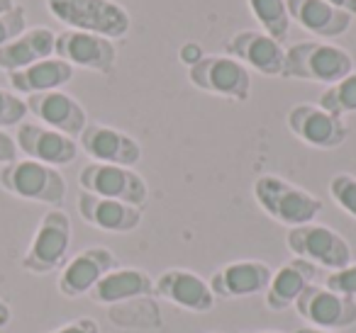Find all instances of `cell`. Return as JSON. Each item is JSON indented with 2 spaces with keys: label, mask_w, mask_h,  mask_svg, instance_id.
Here are the masks:
<instances>
[{
  "label": "cell",
  "mask_w": 356,
  "mask_h": 333,
  "mask_svg": "<svg viewBox=\"0 0 356 333\" xmlns=\"http://www.w3.org/2000/svg\"><path fill=\"white\" fill-rule=\"evenodd\" d=\"M79 214L86 224L110 234H129L142 224V207L90 195L83 190L79 195Z\"/></svg>",
  "instance_id": "19"
},
{
  "label": "cell",
  "mask_w": 356,
  "mask_h": 333,
  "mask_svg": "<svg viewBox=\"0 0 356 333\" xmlns=\"http://www.w3.org/2000/svg\"><path fill=\"white\" fill-rule=\"evenodd\" d=\"M27 117V103L17 93L0 88V127H15Z\"/></svg>",
  "instance_id": "28"
},
{
  "label": "cell",
  "mask_w": 356,
  "mask_h": 333,
  "mask_svg": "<svg viewBox=\"0 0 356 333\" xmlns=\"http://www.w3.org/2000/svg\"><path fill=\"white\" fill-rule=\"evenodd\" d=\"M71 248V219L64 210L54 207L40 219L32 244L22 255V270L32 275H47L66 263V253Z\"/></svg>",
  "instance_id": "5"
},
{
  "label": "cell",
  "mask_w": 356,
  "mask_h": 333,
  "mask_svg": "<svg viewBox=\"0 0 356 333\" xmlns=\"http://www.w3.org/2000/svg\"><path fill=\"white\" fill-rule=\"evenodd\" d=\"M227 56L237 59L239 64L252 66L261 76H281L283 74V61H286V49L281 42L268 37L266 32H252L244 30L237 32L227 40L225 44Z\"/></svg>",
  "instance_id": "18"
},
{
  "label": "cell",
  "mask_w": 356,
  "mask_h": 333,
  "mask_svg": "<svg viewBox=\"0 0 356 333\" xmlns=\"http://www.w3.org/2000/svg\"><path fill=\"white\" fill-rule=\"evenodd\" d=\"M0 187L27 202L59 207L66 200V180L54 166L22 158L0 168Z\"/></svg>",
  "instance_id": "4"
},
{
  "label": "cell",
  "mask_w": 356,
  "mask_h": 333,
  "mask_svg": "<svg viewBox=\"0 0 356 333\" xmlns=\"http://www.w3.org/2000/svg\"><path fill=\"white\" fill-rule=\"evenodd\" d=\"M288 15L312 35L334 40L351 27V15L330 6L325 0H286Z\"/></svg>",
  "instance_id": "22"
},
{
  "label": "cell",
  "mask_w": 356,
  "mask_h": 333,
  "mask_svg": "<svg viewBox=\"0 0 356 333\" xmlns=\"http://www.w3.org/2000/svg\"><path fill=\"white\" fill-rule=\"evenodd\" d=\"M188 80L198 90L220 98L247 103L252 98V76L232 56H203L188 69Z\"/></svg>",
  "instance_id": "7"
},
{
  "label": "cell",
  "mask_w": 356,
  "mask_h": 333,
  "mask_svg": "<svg viewBox=\"0 0 356 333\" xmlns=\"http://www.w3.org/2000/svg\"><path fill=\"white\" fill-rule=\"evenodd\" d=\"M286 246L296 258L310 260L317 268L339 270L351 263V246L341 234L325 224L293 226L286 234Z\"/></svg>",
  "instance_id": "6"
},
{
  "label": "cell",
  "mask_w": 356,
  "mask_h": 333,
  "mask_svg": "<svg viewBox=\"0 0 356 333\" xmlns=\"http://www.w3.org/2000/svg\"><path fill=\"white\" fill-rule=\"evenodd\" d=\"M10 318H13L10 304H8V302H3V299H0V328H6L8 323H10Z\"/></svg>",
  "instance_id": "35"
},
{
  "label": "cell",
  "mask_w": 356,
  "mask_h": 333,
  "mask_svg": "<svg viewBox=\"0 0 356 333\" xmlns=\"http://www.w3.org/2000/svg\"><path fill=\"white\" fill-rule=\"evenodd\" d=\"M17 151H22L32 161L47 163V166H69L79 156V144L66 134L49 129L37 122L17 124Z\"/></svg>",
  "instance_id": "12"
},
{
  "label": "cell",
  "mask_w": 356,
  "mask_h": 333,
  "mask_svg": "<svg viewBox=\"0 0 356 333\" xmlns=\"http://www.w3.org/2000/svg\"><path fill=\"white\" fill-rule=\"evenodd\" d=\"M79 185L83 192L108 200H120L134 207H144L149 200V187L139 173L124 166H113V163H88L81 168Z\"/></svg>",
  "instance_id": "8"
},
{
  "label": "cell",
  "mask_w": 356,
  "mask_h": 333,
  "mask_svg": "<svg viewBox=\"0 0 356 333\" xmlns=\"http://www.w3.org/2000/svg\"><path fill=\"white\" fill-rule=\"evenodd\" d=\"M288 129L300 139L302 144L315 148H337L346 142L349 137V129H346L344 119L334 117L327 110H322L320 105H310V103H300L293 105L288 110Z\"/></svg>",
  "instance_id": "10"
},
{
  "label": "cell",
  "mask_w": 356,
  "mask_h": 333,
  "mask_svg": "<svg viewBox=\"0 0 356 333\" xmlns=\"http://www.w3.org/2000/svg\"><path fill=\"white\" fill-rule=\"evenodd\" d=\"M79 146L95 163H113V166L132 168L142 161V146L134 137L105 124H86L79 137Z\"/></svg>",
  "instance_id": "14"
},
{
  "label": "cell",
  "mask_w": 356,
  "mask_h": 333,
  "mask_svg": "<svg viewBox=\"0 0 356 333\" xmlns=\"http://www.w3.org/2000/svg\"><path fill=\"white\" fill-rule=\"evenodd\" d=\"M213 333H218V331H213Z\"/></svg>",
  "instance_id": "39"
},
{
  "label": "cell",
  "mask_w": 356,
  "mask_h": 333,
  "mask_svg": "<svg viewBox=\"0 0 356 333\" xmlns=\"http://www.w3.org/2000/svg\"><path fill=\"white\" fill-rule=\"evenodd\" d=\"M27 30V12L22 6H15L13 10L0 15V46H6L15 37H20Z\"/></svg>",
  "instance_id": "29"
},
{
  "label": "cell",
  "mask_w": 356,
  "mask_h": 333,
  "mask_svg": "<svg viewBox=\"0 0 356 333\" xmlns=\"http://www.w3.org/2000/svg\"><path fill=\"white\" fill-rule=\"evenodd\" d=\"M47 333H100V326L98 321L93 318H76V321H69L64 326L54 328V331H47Z\"/></svg>",
  "instance_id": "31"
},
{
  "label": "cell",
  "mask_w": 356,
  "mask_h": 333,
  "mask_svg": "<svg viewBox=\"0 0 356 333\" xmlns=\"http://www.w3.org/2000/svg\"><path fill=\"white\" fill-rule=\"evenodd\" d=\"M54 44L56 35L49 27L25 30L20 37L8 42L6 46H0V71L15 74V71L27 69V66L37 64V61L49 59V56H54Z\"/></svg>",
  "instance_id": "23"
},
{
  "label": "cell",
  "mask_w": 356,
  "mask_h": 333,
  "mask_svg": "<svg viewBox=\"0 0 356 333\" xmlns=\"http://www.w3.org/2000/svg\"><path fill=\"white\" fill-rule=\"evenodd\" d=\"M293 333H337V331H325V328H315V326H302Z\"/></svg>",
  "instance_id": "36"
},
{
  "label": "cell",
  "mask_w": 356,
  "mask_h": 333,
  "mask_svg": "<svg viewBox=\"0 0 356 333\" xmlns=\"http://www.w3.org/2000/svg\"><path fill=\"white\" fill-rule=\"evenodd\" d=\"M54 54L74 69L79 66V69H88L105 76L113 74L115 61H118V49H115L113 40L79 30H66L56 35Z\"/></svg>",
  "instance_id": "11"
},
{
  "label": "cell",
  "mask_w": 356,
  "mask_h": 333,
  "mask_svg": "<svg viewBox=\"0 0 356 333\" xmlns=\"http://www.w3.org/2000/svg\"><path fill=\"white\" fill-rule=\"evenodd\" d=\"M271 278L273 270L261 260H237L215 270L208 284L215 299H242L266 292Z\"/></svg>",
  "instance_id": "16"
},
{
  "label": "cell",
  "mask_w": 356,
  "mask_h": 333,
  "mask_svg": "<svg viewBox=\"0 0 356 333\" xmlns=\"http://www.w3.org/2000/svg\"><path fill=\"white\" fill-rule=\"evenodd\" d=\"M320 108L334 114V117L356 112V71H351L349 76H344L341 80L332 83L327 90H322Z\"/></svg>",
  "instance_id": "26"
},
{
  "label": "cell",
  "mask_w": 356,
  "mask_h": 333,
  "mask_svg": "<svg viewBox=\"0 0 356 333\" xmlns=\"http://www.w3.org/2000/svg\"><path fill=\"white\" fill-rule=\"evenodd\" d=\"M325 287L332 289V292H339V294H346V297L356 299V263L354 260H351L346 268L332 270L325 278Z\"/></svg>",
  "instance_id": "30"
},
{
  "label": "cell",
  "mask_w": 356,
  "mask_h": 333,
  "mask_svg": "<svg viewBox=\"0 0 356 333\" xmlns=\"http://www.w3.org/2000/svg\"><path fill=\"white\" fill-rule=\"evenodd\" d=\"M74 78V66L61 61L59 56H49L44 61H37V64L27 66L15 74H8L13 90L25 95H37L47 93V90H59L61 85H66Z\"/></svg>",
  "instance_id": "24"
},
{
  "label": "cell",
  "mask_w": 356,
  "mask_h": 333,
  "mask_svg": "<svg viewBox=\"0 0 356 333\" xmlns=\"http://www.w3.org/2000/svg\"><path fill=\"white\" fill-rule=\"evenodd\" d=\"M317 275H320V268L315 263H310V260H288L286 265H281L273 273L271 282H268L266 292H264V302H266V307L271 311H286L310 284H315Z\"/></svg>",
  "instance_id": "20"
},
{
  "label": "cell",
  "mask_w": 356,
  "mask_h": 333,
  "mask_svg": "<svg viewBox=\"0 0 356 333\" xmlns=\"http://www.w3.org/2000/svg\"><path fill=\"white\" fill-rule=\"evenodd\" d=\"M154 294V282L144 270L137 268H115L108 275L98 280L93 289L88 292L90 302L113 307L129 299H144Z\"/></svg>",
  "instance_id": "21"
},
{
  "label": "cell",
  "mask_w": 356,
  "mask_h": 333,
  "mask_svg": "<svg viewBox=\"0 0 356 333\" xmlns=\"http://www.w3.org/2000/svg\"><path fill=\"white\" fill-rule=\"evenodd\" d=\"M293 307L310 326L325 331H341L356 323V299L332 292L320 284H310Z\"/></svg>",
  "instance_id": "9"
},
{
  "label": "cell",
  "mask_w": 356,
  "mask_h": 333,
  "mask_svg": "<svg viewBox=\"0 0 356 333\" xmlns=\"http://www.w3.org/2000/svg\"><path fill=\"white\" fill-rule=\"evenodd\" d=\"M115 268H118V258L113 250L105 246H93V248L76 253L69 263H64L56 287L69 299L86 297L98 284V280Z\"/></svg>",
  "instance_id": "13"
},
{
  "label": "cell",
  "mask_w": 356,
  "mask_h": 333,
  "mask_svg": "<svg viewBox=\"0 0 356 333\" xmlns=\"http://www.w3.org/2000/svg\"><path fill=\"white\" fill-rule=\"evenodd\" d=\"M13 161H17V144L10 134L0 129V166H8Z\"/></svg>",
  "instance_id": "32"
},
{
  "label": "cell",
  "mask_w": 356,
  "mask_h": 333,
  "mask_svg": "<svg viewBox=\"0 0 356 333\" xmlns=\"http://www.w3.org/2000/svg\"><path fill=\"white\" fill-rule=\"evenodd\" d=\"M254 200L273 221L286 224L288 229L310 224L325 207L315 195L278 176L257 178L254 180Z\"/></svg>",
  "instance_id": "2"
},
{
  "label": "cell",
  "mask_w": 356,
  "mask_h": 333,
  "mask_svg": "<svg viewBox=\"0 0 356 333\" xmlns=\"http://www.w3.org/2000/svg\"><path fill=\"white\" fill-rule=\"evenodd\" d=\"M178 56H181V61H184L186 66H193V64H198L200 59H203V49H200L198 44H195V42H188V44H184L181 46V51H178Z\"/></svg>",
  "instance_id": "33"
},
{
  "label": "cell",
  "mask_w": 356,
  "mask_h": 333,
  "mask_svg": "<svg viewBox=\"0 0 356 333\" xmlns=\"http://www.w3.org/2000/svg\"><path fill=\"white\" fill-rule=\"evenodd\" d=\"M27 112H32L40 124L56 132L66 134V137L76 139L88 124L83 105L76 98H71L64 90H47V93L27 95Z\"/></svg>",
  "instance_id": "15"
},
{
  "label": "cell",
  "mask_w": 356,
  "mask_h": 333,
  "mask_svg": "<svg viewBox=\"0 0 356 333\" xmlns=\"http://www.w3.org/2000/svg\"><path fill=\"white\" fill-rule=\"evenodd\" d=\"M247 3L264 32L276 42H286L288 32H291V15H288L286 0H247Z\"/></svg>",
  "instance_id": "25"
},
{
  "label": "cell",
  "mask_w": 356,
  "mask_h": 333,
  "mask_svg": "<svg viewBox=\"0 0 356 333\" xmlns=\"http://www.w3.org/2000/svg\"><path fill=\"white\" fill-rule=\"evenodd\" d=\"M154 294L193 314L213 311L215 307V294L210 292V284L200 275L184 268L163 270L154 282Z\"/></svg>",
  "instance_id": "17"
},
{
  "label": "cell",
  "mask_w": 356,
  "mask_h": 333,
  "mask_svg": "<svg viewBox=\"0 0 356 333\" xmlns=\"http://www.w3.org/2000/svg\"><path fill=\"white\" fill-rule=\"evenodd\" d=\"M325 3L339 8V10H344L346 15H351V17L356 15V0H325Z\"/></svg>",
  "instance_id": "34"
},
{
  "label": "cell",
  "mask_w": 356,
  "mask_h": 333,
  "mask_svg": "<svg viewBox=\"0 0 356 333\" xmlns=\"http://www.w3.org/2000/svg\"><path fill=\"white\" fill-rule=\"evenodd\" d=\"M330 195L339 210L356 219V178L349 173H339L330 180Z\"/></svg>",
  "instance_id": "27"
},
{
  "label": "cell",
  "mask_w": 356,
  "mask_h": 333,
  "mask_svg": "<svg viewBox=\"0 0 356 333\" xmlns=\"http://www.w3.org/2000/svg\"><path fill=\"white\" fill-rule=\"evenodd\" d=\"M247 333H281V331H247Z\"/></svg>",
  "instance_id": "38"
},
{
  "label": "cell",
  "mask_w": 356,
  "mask_h": 333,
  "mask_svg": "<svg viewBox=\"0 0 356 333\" xmlns=\"http://www.w3.org/2000/svg\"><path fill=\"white\" fill-rule=\"evenodd\" d=\"M47 8L69 30L120 40L129 32V12L115 0H47Z\"/></svg>",
  "instance_id": "1"
},
{
  "label": "cell",
  "mask_w": 356,
  "mask_h": 333,
  "mask_svg": "<svg viewBox=\"0 0 356 333\" xmlns=\"http://www.w3.org/2000/svg\"><path fill=\"white\" fill-rule=\"evenodd\" d=\"M15 6H17L15 0H0V15H3V12H8V10H13Z\"/></svg>",
  "instance_id": "37"
},
{
  "label": "cell",
  "mask_w": 356,
  "mask_h": 333,
  "mask_svg": "<svg viewBox=\"0 0 356 333\" xmlns=\"http://www.w3.org/2000/svg\"><path fill=\"white\" fill-rule=\"evenodd\" d=\"M354 71L349 51L322 42H298L286 51L283 78L315 80V83H337Z\"/></svg>",
  "instance_id": "3"
}]
</instances>
